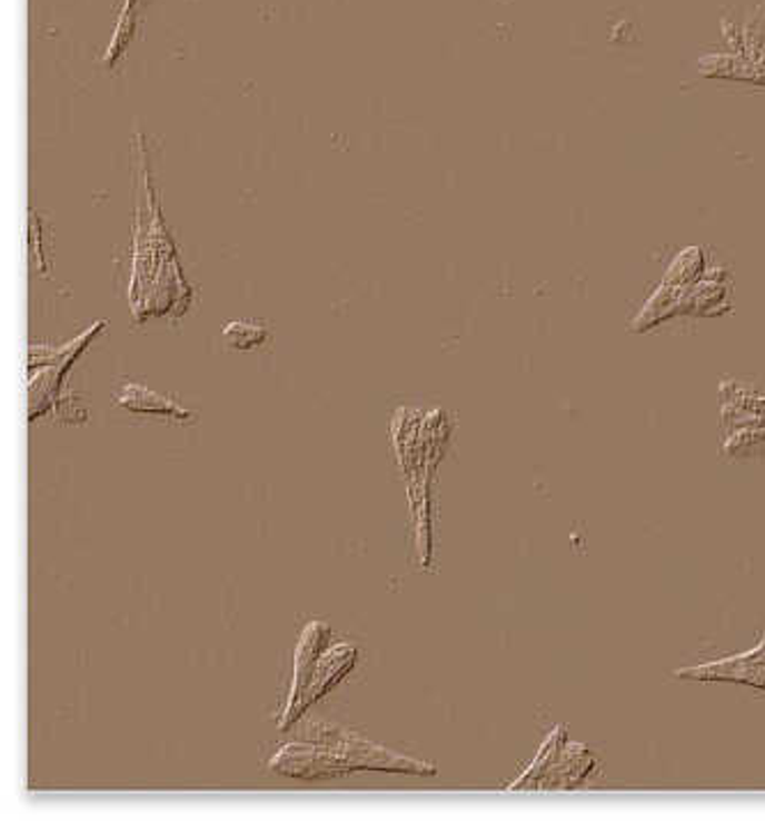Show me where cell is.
<instances>
[{"instance_id": "1", "label": "cell", "mask_w": 765, "mask_h": 821, "mask_svg": "<svg viewBox=\"0 0 765 821\" xmlns=\"http://www.w3.org/2000/svg\"><path fill=\"white\" fill-rule=\"evenodd\" d=\"M312 741L316 743H290L281 748L269 766L276 773L295 778H320L350 773L357 769L435 773V766L430 764L394 755L391 750L379 748L355 734H345L336 728H320V734L312 736Z\"/></svg>"}, {"instance_id": "2", "label": "cell", "mask_w": 765, "mask_h": 821, "mask_svg": "<svg viewBox=\"0 0 765 821\" xmlns=\"http://www.w3.org/2000/svg\"><path fill=\"white\" fill-rule=\"evenodd\" d=\"M329 637V629L325 624H310L299 642V652H297V672H295V691L290 698V711L284 728H288L290 723H295L299 718V702L308 689L310 676L316 672V665L320 661V649L325 644V640Z\"/></svg>"}, {"instance_id": "3", "label": "cell", "mask_w": 765, "mask_h": 821, "mask_svg": "<svg viewBox=\"0 0 765 821\" xmlns=\"http://www.w3.org/2000/svg\"><path fill=\"white\" fill-rule=\"evenodd\" d=\"M355 659H357V649H352V646H336V649H331V652L325 659L318 661L316 672H312L308 689H306V693H304V698L299 702V715H301V711L310 702H316L322 693H327L347 670H352Z\"/></svg>"}, {"instance_id": "4", "label": "cell", "mask_w": 765, "mask_h": 821, "mask_svg": "<svg viewBox=\"0 0 765 821\" xmlns=\"http://www.w3.org/2000/svg\"><path fill=\"white\" fill-rule=\"evenodd\" d=\"M118 405L131 409V413H141V415H166V417H176L185 422L196 419L193 413H189V409H185L176 400H170L143 385H127L125 392L118 396Z\"/></svg>"}, {"instance_id": "5", "label": "cell", "mask_w": 765, "mask_h": 821, "mask_svg": "<svg viewBox=\"0 0 765 821\" xmlns=\"http://www.w3.org/2000/svg\"><path fill=\"white\" fill-rule=\"evenodd\" d=\"M223 336L228 344L237 350H249V348H256L260 344H265L267 340V329L258 323H247V320H237V323H230L226 325L223 329Z\"/></svg>"}]
</instances>
